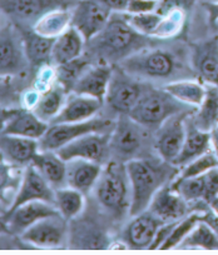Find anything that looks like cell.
<instances>
[{"label":"cell","mask_w":218,"mask_h":255,"mask_svg":"<svg viewBox=\"0 0 218 255\" xmlns=\"http://www.w3.org/2000/svg\"><path fill=\"white\" fill-rule=\"evenodd\" d=\"M131 185L129 215L136 217L146 212L157 191L165 185L167 173L161 165L148 159H129L126 163Z\"/></svg>","instance_id":"6da1fadb"},{"label":"cell","mask_w":218,"mask_h":255,"mask_svg":"<svg viewBox=\"0 0 218 255\" xmlns=\"http://www.w3.org/2000/svg\"><path fill=\"white\" fill-rule=\"evenodd\" d=\"M93 39L98 40L97 49L104 58L119 61L142 49L144 41L143 35L131 25L128 18L119 13L112 14L103 30Z\"/></svg>","instance_id":"7a4b0ae2"},{"label":"cell","mask_w":218,"mask_h":255,"mask_svg":"<svg viewBox=\"0 0 218 255\" xmlns=\"http://www.w3.org/2000/svg\"><path fill=\"white\" fill-rule=\"evenodd\" d=\"M126 164L111 161L100 173L94 185L95 197L107 212L121 217L131 207V191Z\"/></svg>","instance_id":"3957f363"},{"label":"cell","mask_w":218,"mask_h":255,"mask_svg":"<svg viewBox=\"0 0 218 255\" xmlns=\"http://www.w3.org/2000/svg\"><path fill=\"white\" fill-rule=\"evenodd\" d=\"M186 103L176 99L170 93L163 90H148L142 93L128 117L144 128L161 127L166 120L183 112Z\"/></svg>","instance_id":"277c9868"},{"label":"cell","mask_w":218,"mask_h":255,"mask_svg":"<svg viewBox=\"0 0 218 255\" xmlns=\"http://www.w3.org/2000/svg\"><path fill=\"white\" fill-rule=\"evenodd\" d=\"M119 69L129 75H138L151 79H165L175 72L176 60L172 54L163 49H139L122 59Z\"/></svg>","instance_id":"5b68a950"},{"label":"cell","mask_w":218,"mask_h":255,"mask_svg":"<svg viewBox=\"0 0 218 255\" xmlns=\"http://www.w3.org/2000/svg\"><path fill=\"white\" fill-rule=\"evenodd\" d=\"M111 120L92 118L85 122L49 124L45 134L38 140L39 150H58L79 136L89 133H108L113 130Z\"/></svg>","instance_id":"8992f818"},{"label":"cell","mask_w":218,"mask_h":255,"mask_svg":"<svg viewBox=\"0 0 218 255\" xmlns=\"http://www.w3.org/2000/svg\"><path fill=\"white\" fill-rule=\"evenodd\" d=\"M112 15V10L100 0H82L72 13L70 25L74 26L89 41L103 30Z\"/></svg>","instance_id":"52a82bcc"},{"label":"cell","mask_w":218,"mask_h":255,"mask_svg":"<svg viewBox=\"0 0 218 255\" xmlns=\"http://www.w3.org/2000/svg\"><path fill=\"white\" fill-rule=\"evenodd\" d=\"M67 222L62 214L46 217L29 227L20 239L36 248H59L68 235Z\"/></svg>","instance_id":"ba28073f"},{"label":"cell","mask_w":218,"mask_h":255,"mask_svg":"<svg viewBox=\"0 0 218 255\" xmlns=\"http://www.w3.org/2000/svg\"><path fill=\"white\" fill-rule=\"evenodd\" d=\"M111 133H89L74 139L70 143L55 150V153L64 161L73 159H85V160L102 163L109 151V138Z\"/></svg>","instance_id":"9c48e42d"},{"label":"cell","mask_w":218,"mask_h":255,"mask_svg":"<svg viewBox=\"0 0 218 255\" xmlns=\"http://www.w3.org/2000/svg\"><path fill=\"white\" fill-rule=\"evenodd\" d=\"M142 93L143 90L141 85L132 80L129 74L119 69V72H113L104 102H107L114 112L128 114L138 102Z\"/></svg>","instance_id":"30bf717a"},{"label":"cell","mask_w":218,"mask_h":255,"mask_svg":"<svg viewBox=\"0 0 218 255\" xmlns=\"http://www.w3.org/2000/svg\"><path fill=\"white\" fill-rule=\"evenodd\" d=\"M143 125L129 118L128 114H121L118 123L111 133L109 150L119 155V158L134 155L143 145Z\"/></svg>","instance_id":"8fae6325"},{"label":"cell","mask_w":218,"mask_h":255,"mask_svg":"<svg viewBox=\"0 0 218 255\" xmlns=\"http://www.w3.org/2000/svg\"><path fill=\"white\" fill-rule=\"evenodd\" d=\"M185 114H177L166 120L158 128L156 139V150L165 163L172 164L181 153L186 139Z\"/></svg>","instance_id":"7c38bea8"},{"label":"cell","mask_w":218,"mask_h":255,"mask_svg":"<svg viewBox=\"0 0 218 255\" xmlns=\"http://www.w3.org/2000/svg\"><path fill=\"white\" fill-rule=\"evenodd\" d=\"M35 200H41V202L55 205V191H53L50 184L36 170L35 166L33 164H29L21 179L18 194L6 212L15 209L25 203L35 202Z\"/></svg>","instance_id":"4fadbf2b"},{"label":"cell","mask_w":218,"mask_h":255,"mask_svg":"<svg viewBox=\"0 0 218 255\" xmlns=\"http://www.w3.org/2000/svg\"><path fill=\"white\" fill-rule=\"evenodd\" d=\"M57 214H60L57 207L46 202L35 200V202L25 203L5 213L9 234H15L20 237L29 227H31L38 220Z\"/></svg>","instance_id":"5bb4252c"},{"label":"cell","mask_w":218,"mask_h":255,"mask_svg":"<svg viewBox=\"0 0 218 255\" xmlns=\"http://www.w3.org/2000/svg\"><path fill=\"white\" fill-rule=\"evenodd\" d=\"M112 75H113V69L108 64L90 65V67L88 65L74 83L70 92L74 94L95 98L104 103Z\"/></svg>","instance_id":"9a60e30c"},{"label":"cell","mask_w":218,"mask_h":255,"mask_svg":"<svg viewBox=\"0 0 218 255\" xmlns=\"http://www.w3.org/2000/svg\"><path fill=\"white\" fill-rule=\"evenodd\" d=\"M133 218L123 232L124 243L132 249H151L163 222L154 217L149 210Z\"/></svg>","instance_id":"2e32d148"},{"label":"cell","mask_w":218,"mask_h":255,"mask_svg":"<svg viewBox=\"0 0 218 255\" xmlns=\"http://www.w3.org/2000/svg\"><path fill=\"white\" fill-rule=\"evenodd\" d=\"M149 212L161 222H176L187 213V202L171 185H163L152 199Z\"/></svg>","instance_id":"e0dca14e"},{"label":"cell","mask_w":218,"mask_h":255,"mask_svg":"<svg viewBox=\"0 0 218 255\" xmlns=\"http://www.w3.org/2000/svg\"><path fill=\"white\" fill-rule=\"evenodd\" d=\"M102 105L103 103L95 98L74 94L65 102L62 110L49 124L85 122L92 119L99 112Z\"/></svg>","instance_id":"ac0fdd59"},{"label":"cell","mask_w":218,"mask_h":255,"mask_svg":"<svg viewBox=\"0 0 218 255\" xmlns=\"http://www.w3.org/2000/svg\"><path fill=\"white\" fill-rule=\"evenodd\" d=\"M103 168L99 163L73 159L67 161V183L70 188L82 191L83 194L94 188Z\"/></svg>","instance_id":"d6986e66"},{"label":"cell","mask_w":218,"mask_h":255,"mask_svg":"<svg viewBox=\"0 0 218 255\" xmlns=\"http://www.w3.org/2000/svg\"><path fill=\"white\" fill-rule=\"evenodd\" d=\"M48 128V123L39 119L33 112L16 110L15 114L8 120L3 131L6 135L25 136L39 140L45 134Z\"/></svg>","instance_id":"ffe728a7"},{"label":"cell","mask_w":218,"mask_h":255,"mask_svg":"<svg viewBox=\"0 0 218 255\" xmlns=\"http://www.w3.org/2000/svg\"><path fill=\"white\" fill-rule=\"evenodd\" d=\"M84 41L82 34L74 26L69 25L67 30L63 31L55 39L51 50V61L58 67L80 58L84 48Z\"/></svg>","instance_id":"44dd1931"},{"label":"cell","mask_w":218,"mask_h":255,"mask_svg":"<svg viewBox=\"0 0 218 255\" xmlns=\"http://www.w3.org/2000/svg\"><path fill=\"white\" fill-rule=\"evenodd\" d=\"M211 141V133L200 130L195 125V123L191 122V124L186 125V139L181 149L180 155L176 158L172 165L175 166H186L191 161L196 160L201 155L207 153L208 145Z\"/></svg>","instance_id":"7402d4cb"},{"label":"cell","mask_w":218,"mask_h":255,"mask_svg":"<svg viewBox=\"0 0 218 255\" xmlns=\"http://www.w3.org/2000/svg\"><path fill=\"white\" fill-rule=\"evenodd\" d=\"M193 63L198 74L207 84L218 87V40L201 43L196 48Z\"/></svg>","instance_id":"603a6c76"},{"label":"cell","mask_w":218,"mask_h":255,"mask_svg":"<svg viewBox=\"0 0 218 255\" xmlns=\"http://www.w3.org/2000/svg\"><path fill=\"white\" fill-rule=\"evenodd\" d=\"M31 164L51 186L58 189L67 183V161L55 151L39 150Z\"/></svg>","instance_id":"cb8c5ba5"},{"label":"cell","mask_w":218,"mask_h":255,"mask_svg":"<svg viewBox=\"0 0 218 255\" xmlns=\"http://www.w3.org/2000/svg\"><path fill=\"white\" fill-rule=\"evenodd\" d=\"M23 49L10 31L0 33V77H8L24 67Z\"/></svg>","instance_id":"d4e9b609"},{"label":"cell","mask_w":218,"mask_h":255,"mask_svg":"<svg viewBox=\"0 0 218 255\" xmlns=\"http://www.w3.org/2000/svg\"><path fill=\"white\" fill-rule=\"evenodd\" d=\"M24 53L26 59L34 65H40L51 61V50L57 38L44 36L34 31L21 30Z\"/></svg>","instance_id":"484cf974"},{"label":"cell","mask_w":218,"mask_h":255,"mask_svg":"<svg viewBox=\"0 0 218 255\" xmlns=\"http://www.w3.org/2000/svg\"><path fill=\"white\" fill-rule=\"evenodd\" d=\"M0 145L11 160L19 164H31L39 151V143L36 139L25 138V136L4 134L0 140Z\"/></svg>","instance_id":"4316f807"},{"label":"cell","mask_w":218,"mask_h":255,"mask_svg":"<svg viewBox=\"0 0 218 255\" xmlns=\"http://www.w3.org/2000/svg\"><path fill=\"white\" fill-rule=\"evenodd\" d=\"M67 90L63 85L58 83L55 87H50L39 95V99L36 104L34 105L33 113L41 119L43 122L49 123L57 117L58 113L62 110L63 105L65 104V94Z\"/></svg>","instance_id":"83f0119b"},{"label":"cell","mask_w":218,"mask_h":255,"mask_svg":"<svg viewBox=\"0 0 218 255\" xmlns=\"http://www.w3.org/2000/svg\"><path fill=\"white\" fill-rule=\"evenodd\" d=\"M193 123L200 130L207 133L218 128V87L210 84Z\"/></svg>","instance_id":"f1b7e54d"},{"label":"cell","mask_w":218,"mask_h":255,"mask_svg":"<svg viewBox=\"0 0 218 255\" xmlns=\"http://www.w3.org/2000/svg\"><path fill=\"white\" fill-rule=\"evenodd\" d=\"M48 5L46 0H0V8L9 15L21 20L41 18Z\"/></svg>","instance_id":"f546056e"},{"label":"cell","mask_w":218,"mask_h":255,"mask_svg":"<svg viewBox=\"0 0 218 255\" xmlns=\"http://www.w3.org/2000/svg\"><path fill=\"white\" fill-rule=\"evenodd\" d=\"M55 207L67 220L77 218L84 207L82 191L74 188H58L55 190Z\"/></svg>","instance_id":"4dcf8cb0"},{"label":"cell","mask_w":218,"mask_h":255,"mask_svg":"<svg viewBox=\"0 0 218 255\" xmlns=\"http://www.w3.org/2000/svg\"><path fill=\"white\" fill-rule=\"evenodd\" d=\"M72 14L62 10H54L44 14L41 18L38 19L34 30L44 36L57 38L64 30H67L70 25Z\"/></svg>","instance_id":"1f68e13d"},{"label":"cell","mask_w":218,"mask_h":255,"mask_svg":"<svg viewBox=\"0 0 218 255\" xmlns=\"http://www.w3.org/2000/svg\"><path fill=\"white\" fill-rule=\"evenodd\" d=\"M181 249H207L218 250V235L206 222L201 220L182 242Z\"/></svg>","instance_id":"d6a6232c"},{"label":"cell","mask_w":218,"mask_h":255,"mask_svg":"<svg viewBox=\"0 0 218 255\" xmlns=\"http://www.w3.org/2000/svg\"><path fill=\"white\" fill-rule=\"evenodd\" d=\"M163 89L176 99L188 105H193V107H200L206 95V89L202 85L195 82H188V80L170 83Z\"/></svg>","instance_id":"836d02e7"},{"label":"cell","mask_w":218,"mask_h":255,"mask_svg":"<svg viewBox=\"0 0 218 255\" xmlns=\"http://www.w3.org/2000/svg\"><path fill=\"white\" fill-rule=\"evenodd\" d=\"M202 220V215L200 214H191L188 217L183 218L180 222L173 223L171 232L163 244L161 245L159 249L161 250H168V249H175V248L180 247L181 243L187 238V235L192 232L193 228Z\"/></svg>","instance_id":"e575fe53"},{"label":"cell","mask_w":218,"mask_h":255,"mask_svg":"<svg viewBox=\"0 0 218 255\" xmlns=\"http://www.w3.org/2000/svg\"><path fill=\"white\" fill-rule=\"evenodd\" d=\"M87 67H88V64L80 58L75 59V60L70 61V63L63 64V65H58V69H57L58 83H59L60 85H63L67 92H70L73 85H74V83L77 82L79 75L82 74L83 70H84Z\"/></svg>","instance_id":"d590c367"},{"label":"cell","mask_w":218,"mask_h":255,"mask_svg":"<svg viewBox=\"0 0 218 255\" xmlns=\"http://www.w3.org/2000/svg\"><path fill=\"white\" fill-rule=\"evenodd\" d=\"M128 20L131 25L142 35H152L157 34L159 25H161L162 18L159 14L148 11L142 14H128Z\"/></svg>","instance_id":"8d00e7d4"},{"label":"cell","mask_w":218,"mask_h":255,"mask_svg":"<svg viewBox=\"0 0 218 255\" xmlns=\"http://www.w3.org/2000/svg\"><path fill=\"white\" fill-rule=\"evenodd\" d=\"M218 158H216L213 154H203L196 160L191 161L190 164L185 166L180 178H190V176H197L201 174H205L210 169L217 168Z\"/></svg>","instance_id":"74e56055"},{"label":"cell","mask_w":218,"mask_h":255,"mask_svg":"<svg viewBox=\"0 0 218 255\" xmlns=\"http://www.w3.org/2000/svg\"><path fill=\"white\" fill-rule=\"evenodd\" d=\"M18 185V176L13 170V166L6 164L0 158V202L5 200L8 191L13 190Z\"/></svg>","instance_id":"f35d334b"},{"label":"cell","mask_w":218,"mask_h":255,"mask_svg":"<svg viewBox=\"0 0 218 255\" xmlns=\"http://www.w3.org/2000/svg\"><path fill=\"white\" fill-rule=\"evenodd\" d=\"M14 85L9 77H0V105H8L15 102Z\"/></svg>","instance_id":"ab89813d"},{"label":"cell","mask_w":218,"mask_h":255,"mask_svg":"<svg viewBox=\"0 0 218 255\" xmlns=\"http://www.w3.org/2000/svg\"><path fill=\"white\" fill-rule=\"evenodd\" d=\"M156 0H129L128 14H142L153 11L156 8Z\"/></svg>","instance_id":"60d3db41"},{"label":"cell","mask_w":218,"mask_h":255,"mask_svg":"<svg viewBox=\"0 0 218 255\" xmlns=\"http://www.w3.org/2000/svg\"><path fill=\"white\" fill-rule=\"evenodd\" d=\"M105 6L116 13H127L129 0H100Z\"/></svg>","instance_id":"b9f144b4"},{"label":"cell","mask_w":218,"mask_h":255,"mask_svg":"<svg viewBox=\"0 0 218 255\" xmlns=\"http://www.w3.org/2000/svg\"><path fill=\"white\" fill-rule=\"evenodd\" d=\"M18 109H3V108H0V129L1 128L5 127V124L8 123V120L13 117L14 114L16 113Z\"/></svg>","instance_id":"7bdbcfd3"},{"label":"cell","mask_w":218,"mask_h":255,"mask_svg":"<svg viewBox=\"0 0 218 255\" xmlns=\"http://www.w3.org/2000/svg\"><path fill=\"white\" fill-rule=\"evenodd\" d=\"M208 13L211 15V21H215L218 19V4H206Z\"/></svg>","instance_id":"ee69618b"},{"label":"cell","mask_w":218,"mask_h":255,"mask_svg":"<svg viewBox=\"0 0 218 255\" xmlns=\"http://www.w3.org/2000/svg\"><path fill=\"white\" fill-rule=\"evenodd\" d=\"M0 234H9L8 224H6L5 214L0 215Z\"/></svg>","instance_id":"f6af8a7d"},{"label":"cell","mask_w":218,"mask_h":255,"mask_svg":"<svg viewBox=\"0 0 218 255\" xmlns=\"http://www.w3.org/2000/svg\"><path fill=\"white\" fill-rule=\"evenodd\" d=\"M208 204H210V208L213 210V213L216 214V217L218 218V197H216L215 199L211 200Z\"/></svg>","instance_id":"bcb514c9"}]
</instances>
